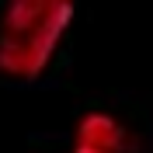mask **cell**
Here are the masks:
<instances>
[{"label": "cell", "mask_w": 153, "mask_h": 153, "mask_svg": "<svg viewBox=\"0 0 153 153\" xmlns=\"http://www.w3.org/2000/svg\"><path fill=\"white\" fill-rule=\"evenodd\" d=\"M73 153H97V150H87V146H73Z\"/></svg>", "instance_id": "obj_3"}, {"label": "cell", "mask_w": 153, "mask_h": 153, "mask_svg": "<svg viewBox=\"0 0 153 153\" xmlns=\"http://www.w3.org/2000/svg\"><path fill=\"white\" fill-rule=\"evenodd\" d=\"M73 146H87L97 153H129L132 150V132L125 129L115 115L108 111H91L76 122V139Z\"/></svg>", "instance_id": "obj_2"}, {"label": "cell", "mask_w": 153, "mask_h": 153, "mask_svg": "<svg viewBox=\"0 0 153 153\" xmlns=\"http://www.w3.org/2000/svg\"><path fill=\"white\" fill-rule=\"evenodd\" d=\"M70 21H73V4H63V0L10 4L0 21V73L35 80L49 66Z\"/></svg>", "instance_id": "obj_1"}]
</instances>
